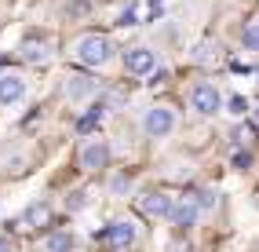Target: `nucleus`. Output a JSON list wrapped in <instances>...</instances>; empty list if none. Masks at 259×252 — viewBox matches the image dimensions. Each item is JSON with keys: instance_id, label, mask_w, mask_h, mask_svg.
<instances>
[{"instance_id": "obj_3", "label": "nucleus", "mask_w": 259, "mask_h": 252, "mask_svg": "<svg viewBox=\"0 0 259 252\" xmlns=\"http://www.w3.org/2000/svg\"><path fill=\"white\" fill-rule=\"evenodd\" d=\"M176 124H179V113H176V106H168V103H157V106H150V110L143 113V132H146L150 139L171 136Z\"/></svg>"}, {"instance_id": "obj_11", "label": "nucleus", "mask_w": 259, "mask_h": 252, "mask_svg": "<svg viewBox=\"0 0 259 252\" xmlns=\"http://www.w3.org/2000/svg\"><path fill=\"white\" fill-rule=\"evenodd\" d=\"M197 216H201V205L194 201V194H183V197H176L171 201V212H168V220L176 223V227H194L197 223Z\"/></svg>"}, {"instance_id": "obj_1", "label": "nucleus", "mask_w": 259, "mask_h": 252, "mask_svg": "<svg viewBox=\"0 0 259 252\" xmlns=\"http://www.w3.org/2000/svg\"><path fill=\"white\" fill-rule=\"evenodd\" d=\"M113 40L106 37V33H84V37H77L70 44V59L77 66H84V70H102V66L113 62Z\"/></svg>"}, {"instance_id": "obj_10", "label": "nucleus", "mask_w": 259, "mask_h": 252, "mask_svg": "<svg viewBox=\"0 0 259 252\" xmlns=\"http://www.w3.org/2000/svg\"><path fill=\"white\" fill-rule=\"evenodd\" d=\"M171 194H164V190H146L135 205H139V212L146 216V220H168V212H171Z\"/></svg>"}, {"instance_id": "obj_17", "label": "nucleus", "mask_w": 259, "mask_h": 252, "mask_svg": "<svg viewBox=\"0 0 259 252\" xmlns=\"http://www.w3.org/2000/svg\"><path fill=\"white\" fill-rule=\"evenodd\" d=\"M84 205H88V194H84V190H73L70 201H66V208H70V212H80Z\"/></svg>"}, {"instance_id": "obj_6", "label": "nucleus", "mask_w": 259, "mask_h": 252, "mask_svg": "<svg viewBox=\"0 0 259 252\" xmlns=\"http://www.w3.org/2000/svg\"><path fill=\"white\" fill-rule=\"evenodd\" d=\"M190 110L201 113V117H212V113L223 110V95H219V88L212 80H197L194 88H190Z\"/></svg>"}, {"instance_id": "obj_13", "label": "nucleus", "mask_w": 259, "mask_h": 252, "mask_svg": "<svg viewBox=\"0 0 259 252\" xmlns=\"http://www.w3.org/2000/svg\"><path fill=\"white\" fill-rule=\"evenodd\" d=\"M73 248V234L70 230H51L40 238V252H70Z\"/></svg>"}, {"instance_id": "obj_15", "label": "nucleus", "mask_w": 259, "mask_h": 252, "mask_svg": "<svg viewBox=\"0 0 259 252\" xmlns=\"http://www.w3.org/2000/svg\"><path fill=\"white\" fill-rule=\"evenodd\" d=\"M215 59H219V44H212V40H201V44H197V52H194V62L208 66V62H215Z\"/></svg>"}, {"instance_id": "obj_7", "label": "nucleus", "mask_w": 259, "mask_h": 252, "mask_svg": "<svg viewBox=\"0 0 259 252\" xmlns=\"http://www.w3.org/2000/svg\"><path fill=\"white\" fill-rule=\"evenodd\" d=\"M153 70H157V52L146 44H132L124 52V73L132 77H150Z\"/></svg>"}, {"instance_id": "obj_4", "label": "nucleus", "mask_w": 259, "mask_h": 252, "mask_svg": "<svg viewBox=\"0 0 259 252\" xmlns=\"http://www.w3.org/2000/svg\"><path fill=\"white\" fill-rule=\"evenodd\" d=\"M106 164H110V146H106V139L92 136V139L80 143V150H77V168H80V172H102Z\"/></svg>"}, {"instance_id": "obj_21", "label": "nucleus", "mask_w": 259, "mask_h": 252, "mask_svg": "<svg viewBox=\"0 0 259 252\" xmlns=\"http://www.w3.org/2000/svg\"><path fill=\"white\" fill-rule=\"evenodd\" d=\"M124 187H128V179H124V176H117V179H113V190H117V194H124Z\"/></svg>"}, {"instance_id": "obj_16", "label": "nucleus", "mask_w": 259, "mask_h": 252, "mask_svg": "<svg viewBox=\"0 0 259 252\" xmlns=\"http://www.w3.org/2000/svg\"><path fill=\"white\" fill-rule=\"evenodd\" d=\"M99 121H102V106H92V110H88V113H84L80 121H77V132L84 136V132H92V128H95Z\"/></svg>"}, {"instance_id": "obj_9", "label": "nucleus", "mask_w": 259, "mask_h": 252, "mask_svg": "<svg viewBox=\"0 0 259 252\" xmlns=\"http://www.w3.org/2000/svg\"><path fill=\"white\" fill-rule=\"evenodd\" d=\"M19 59L29 62V66H48L51 59H55V48H51L48 37H26L19 44Z\"/></svg>"}, {"instance_id": "obj_19", "label": "nucleus", "mask_w": 259, "mask_h": 252, "mask_svg": "<svg viewBox=\"0 0 259 252\" xmlns=\"http://www.w3.org/2000/svg\"><path fill=\"white\" fill-rule=\"evenodd\" d=\"M234 168H237V172H248V168H252V154H248V150H245V154H241V150L234 154Z\"/></svg>"}, {"instance_id": "obj_8", "label": "nucleus", "mask_w": 259, "mask_h": 252, "mask_svg": "<svg viewBox=\"0 0 259 252\" xmlns=\"http://www.w3.org/2000/svg\"><path fill=\"white\" fill-rule=\"evenodd\" d=\"M26 92H29L26 73H19V70H4V73H0V106H15V103H22Z\"/></svg>"}, {"instance_id": "obj_5", "label": "nucleus", "mask_w": 259, "mask_h": 252, "mask_svg": "<svg viewBox=\"0 0 259 252\" xmlns=\"http://www.w3.org/2000/svg\"><path fill=\"white\" fill-rule=\"evenodd\" d=\"M102 92V84L95 80V77H88V73H66L62 77V95L70 99L73 106H80V103H88V99H95Z\"/></svg>"}, {"instance_id": "obj_2", "label": "nucleus", "mask_w": 259, "mask_h": 252, "mask_svg": "<svg viewBox=\"0 0 259 252\" xmlns=\"http://www.w3.org/2000/svg\"><path fill=\"white\" fill-rule=\"evenodd\" d=\"M139 223L135 220H113L110 227H102L99 230V241L106 245V248H113V252H128L135 241H139Z\"/></svg>"}, {"instance_id": "obj_14", "label": "nucleus", "mask_w": 259, "mask_h": 252, "mask_svg": "<svg viewBox=\"0 0 259 252\" xmlns=\"http://www.w3.org/2000/svg\"><path fill=\"white\" fill-rule=\"evenodd\" d=\"M241 48L252 55H259V19H248L245 29H241Z\"/></svg>"}, {"instance_id": "obj_18", "label": "nucleus", "mask_w": 259, "mask_h": 252, "mask_svg": "<svg viewBox=\"0 0 259 252\" xmlns=\"http://www.w3.org/2000/svg\"><path fill=\"white\" fill-rule=\"evenodd\" d=\"M252 132H255V128H248V124H237V128H234V143H237V146H248Z\"/></svg>"}, {"instance_id": "obj_22", "label": "nucleus", "mask_w": 259, "mask_h": 252, "mask_svg": "<svg viewBox=\"0 0 259 252\" xmlns=\"http://www.w3.org/2000/svg\"><path fill=\"white\" fill-rule=\"evenodd\" d=\"M0 252H15V245H11L8 238H0Z\"/></svg>"}, {"instance_id": "obj_12", "label": "nucleus", "mask_w": 259, "mask_h": 252, "mask_svg": "<svg viewBox=\"0 0 259 252\" xmlns=\"http://www.w3.org/2000/svg\"><path fill=\"white\" fill-rule=\"evenodd\" d=\"M48 223H51V208L44 205V201L29 205L19 220H15V227H19V230H37V227H48Z\"/></svg>"}, {"instance_id": "obj_20", "label": "nucleus", "mask_w": 259, "mask_h": 252, "mask_svg": "<svg viewBox=\"0 0 259 252\" xmlns=\"http://www.w3.org/2000/svg\"><path fill=\"white\" fill-rule=\"evenodd\" d=\"M227 106H230V113H237V117H241V113L248 110V103H245V99H241V95H234V99H230Z\"/></svg>"}, {"instance_id": "obj_23", "label": "nucleus", "mask_w": 259, "mask_h": 252, "mask_svg": "<svg viewBox=\"0 0 259 252\" xmlns=\"http://www.w3.org/2000/svg\"><path fill=\"white\" fill-rule=\"evenodd\" d=\"M252 128H255V132H259V106H255V110H252Z\"/></svg>"}]
</instances>
